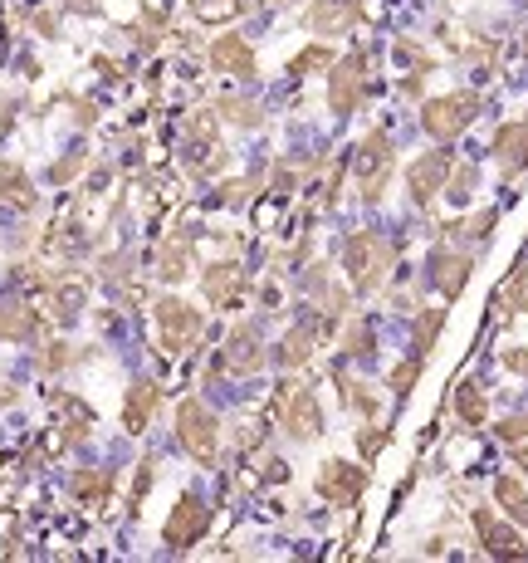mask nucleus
I'll use <instances>...</instances> for the list:
<instances>
[{
    "label": "nucleus",
    "instance_id": "obj_18",
    "mask_svg": "<svg viewBox=\"0 0 528 563\" xmlns=\"http://www.w3.org/2000/svg\"><path fill=\"white\" fill-rule=\"evenodd\" d=\"M40 333V309L20 294H0V343H30Z\"/></svg>",
    "mask_w": 528,
    "mask_h": 563
},
{
    "label": "nucleus",
    "instance_id": "obj_51",
    "mask_svg": "<svg viewBox=\"0 0 528 563\" xmlns=\"http://www.w3.org/2000/svg\"><path fill=\"white\" fill-rule=\"evenodd\" d=\"M289 470H284V461H264V480H284Z\"/></svg>",
    "mask_w": 528,
    "mask_h": 563
},
{
    "label": "nucleus",
    "instance_id": "obj_25",
    "mask_svg": "<svg viewBox=\"0 0 528 563\" xmlns=\"http://www.w3.org/2000/svg\"><path fill=\"white\" fill-rule=\"evenodd\" d=\"M333 59H338V49L328 45V40H313V45H304L294 59H289V74L294 79H308V74H328L333 69Z\"/></svg>",
    "mask_w": 528,
    "mask_h": 563
},
{
    "label": "nucleus",
    "instance_id": "obj_35",
    "mask_svg": "<svg viewBox=\"0 0 528 563\" xmlns=\"http://www.w3.org/2000/svg\"><path fill=\"white\" fill-rule=\"evenodd\" d=\"M186 142H220V118L211 108H196L186 118Z\"/></svg>",
    "mask_w": 528,
    "mask_h": 563
},
{
    "label": "nucleus",
    "instance_id": "obj_37",
    "mask_svg": "<svg viewBox=\"0 0 528 563\" xmlns=\"http://www.w3.org/2000/svg\"><path fill=\"white\" fill-rule=\"evenodd\" d=\"M357 451H362V461H377V456L387 451V431H382L377 422L357 426Z\"/></svg>",
    "mask_w": 528,
    "mask_h": 563
},
{
    "label": "nucleus",
    "instance_id": "obj_47",
    "mask_svg": "<svg viewBox=\"0 0 528 563\" xmlns=\"http://www.w3.org/2000/svg\"><path fill=\"white\" fill-rule=\"evenodd\" d=\"M304 289H308V294H323V289H328V265H308Z\"/></svg>",
    "mask_w": 528,
    "mask_h": 563
},
{
    "label": "nucleus",
    "instance_id": "obj_12",
    "mask_svg": "<svg viewBox=\"0 0 528 563\" xmlns=\"http://www.w3.org/2000/svg\"><path fill=\"white\" fill-rule=\"evenodd\" d=\"M284 431L299 441V446H308V441H318L328 426H323V407H318V392L313 387H294L289 382V392H284Z\"/></svg>",
    "mask_w": 528,
    "mask_h": 563
},
{
    "label": "nucleus",
    "instance_id": "obj_32",
    "mask_svg": "<svg viewBox=\"0 0 528 563\" xmlns=\"http://www.w3.org/2000/svg\"><path fill=\"white\" fill-rule=\"evenodd\" d=\"M69 490H74V500H84V505H103L108 490H113V475H108V470H79V475L69 480Z\"/></svg>",
    "mask_w": 528,
    "mask_h": 563
},
{
    "label": "nucleus",
    "instance_id": "obj_27",
    "mask_svg": "<svg viewBox=\"0 0 528 563\" xmlns=\"http://www.w3.org/2000/svg\"><path fill=\"white\" fill-rule=\"evenodd\" d=\"M216 118H225V123H235V128H260L264 113L255 98H235V94H220L216 98Z\"/></svg>",
    "mask_w": 528,
    "mask_h": 563
},
{
    "label": "nucleus",
    "instance_id": "obj_46",
    "mask_svg": "<svg viewBox=\"0 0 528 563\" xmlns=\"http://www.w3.org/2000/svg\"><path fill=\"white\" fill-rule=\"evenodd\" d=\"M245 196H250V182H225V187H220V201H225V206H245Z\"/></svg>",
    "mask_w": 528,
    "mask_h": 563
},
{
    "label": "nucleus",
    "instance_id": "obj_33",
    "mask_svg": "<svg viewBox=\"0 0 528 563\" xmlns=\"http://www.w3.org/2000/svg\"><path fill=\"white\" fill-rule=\"evenodd\" d=\"M157 275H162L167 284H176V280H186V275H191V245H186V240H172V245L162 250Z\"/></svg>",
    "mask_w": 528,
    "mask_h": 563
},
{
    "label": "nucleus",
    "instance_id": "obj_39",
    "mask_svg": "<svg viewBox=\"0 0 528 563\" xmlns=\"http://www.w3.org/2000/svg\"><path fill=\"white\" fill-rule=\"evenodd\" d=\"M343 348H348L352 358H372V324L357 319V324L348 329V338H343Z\"/></svg>",
    "mask_w": 528,
    "mask_h": 563
},
{
    "label": "nucleus",
    "instance_id": "obj_9",
    "mask_svg": "<svg viewBox=\"0 0 528 563\" xmlns=\"http://www.w3.org/2000/svg\"><path fill=\"white\" fill-rule=\"evenodd\" d=\"M450 167H455V152H450L445 142H436L431 152H421V157L406 167V191H411V201H416V206H431L440 191H445Z\"/></svg>",
    "mask_w": 528,
    "mask_h": 563
},
{
    "label": "nucleus",
    "instance_id": "obj_44",
    "mask_svg": "<svg viewBox=\"0 0 528 563\" xmlns=\"http://www.w3.org/2000/svg\"><path fill=\"white\" fill-rule=\"evenodd\" d=\"M294 187H299V172L289 167V162H279V172H274V196H294Z\"/></svg>",
    "mask_w": 528,
    "mask_h": 563
},
{
    "label": "nucleus",
    "instance_id": "obj_45",
    "mask_svg": "<svg viewBox=\"0 0 528 563\" xmlns=\"http://www.w3.org/2000/svg\"><path fill=\"white\" fill-rule=\"evenodd\" d=\"M49 348H54V353H44V368H49V373H59V368H69V363H74V353H69L64 343H49Z\"/></svg>",
    "mask_w": 528,
    "mask_h": 563
},
{
    "label": "nucleus",
    "instance_id": "obj_38",
    "mask_svg": "<svg viewBox=\"0 0 528 563\" xmlns=\"http://www.w3.org/2000/svg\"><path fill=\"white\" fill-rule=\"evenodd\" d=\"M84 167H88V152H69V157H59V162L49 167V182H54V187H64V182H74Z\"/></svg>",
    "mask_w": 528,
    "mask_h": 563
},
{
    "label": "nucleus",
    "instance_id": "obj_30",
    "mask_svg": "<svg viewBox=\"0 0 528 563\" xmlns=\"http://www.w3.org/2000/svg\"><path fill=\"white\" fill-rule=\"evenodd\" d=\"M343 407L357 412L362 422H377L382 417V397H377L372 382H343Z\"/></svg>",
    "mask_w": 528,
    "mask_h": 563
},
{
    "label": "nucleus",
    "instance_id": "obj_29",
    "mask_svg": "<svg viewBox=\"0 0 528 563\" xmlns=\"http://www.w3.org/2000/svg\"><path fill=\"white\" fill-rule=\"evenodd\" d=\"M475 187H480V172H475V162H460V167H450V177H445V201L450 206H470L475 201Z\"/></svg>",
    "mask_w": 528,
    "mask_h": 563
},
{
    "label": "nucleus",
    "instance_id": "obj_6",
    "mask_svg": "<svg viewBox=\"0 0 528 563\" xmlns=\"http://www.w3.org/2000/svg\"><path fill=\"white\" fill-rule=\"evenodd\" d=\"M367 98V49H352L343 59H333L328 69V108L338 118H352Z\"/></svg>",
    "mask_w": 528,
    "mask_h": 563
},
{
    "label": "nucleus",
    "instance_id": "obj_23",
    "mask_svg": "<svg viewBox=\"0 0 528 563\" xmlns=\"http://www.w3.org/2000/svg\"><path fill=\"white\" fill-rule=\"evenodd\" d=\"M494 505L504 510V519H514V524L528 529V485L519 475H499L494 480Z\"/></svg>",
    "mask_w": 528,
    "mask_h": 563
},
{
    "label": "nucleus",
    "instance_id": "obj_50",
    "mask_svg": "<svg viewBox=\"0 0 528 563\" xmlns=\"http://www.w3.org/2000/svg\"><path fill=\"white\" fill-rule=\"evenodd\" d=\"M260 299H264V309H279V284H264Z\"/></svg>",
    "mask_w": 528,
    "mask_h": 563
},
{
    "label": "nucleus",
    "instance_id": "obj_3",
    "mask_svg": "<svg viewBox=\"0 0 528 563\" xmlns=\"http://www.w3.org/2000/svg\"><path fill=\"white\" fill-rule=\"evenodd\" d=\"M396 167V142L387 128H372L367 138L357 142V157H352V172H357V191L367 206H377L387 196V182H392Z\"/></svg>",
    "mask_w": 528,
    "mask_h": 563
},
{
    "label": "nucleus",
    "instance_id": "obj_8",
    "mask_svg": "<svg viewBox=\"0 0 528 563\" xmlns=\"http://www.w3.org/2000/svg\"><path fill=\"white\" fill-rule=\"evenodd\" d=\"M206 529H211V505H206L201 495H191V490H186V495L172 505L167 524H162V544L181 554V549L201 544V539H206Z\"/></svg>",
    "mask_w": 528,
    "mask_h": 563
},
{
    "label": "nucleus",
    "instance_id": "obj_15",
    "mask_svg": "<svg viewBox=\"0 0 528 563\" xmlns=\"http://www.w3.org/2000/svg\"><path fill=\"white\" fill-rule=\"evenodd\" d=\"M206 59H211V69L216 74H230V79H260V59H255V49L245 35H235V30H225L211 40L206 49Z\"/></svg>",
    "mask_w": 528,
    "mask_h": 563
},
{
    "label": "nucleus",
    "instance_id": "obj_43",
    "mask_svg": "<svg viewBox=\"0 0 528 563\" xmlns=\"http://www.w3.org/2000/svg\"><path fill=\"white\" fill-rule=\"evenodd\" d=\"M499 363H504L514 377H524L528 382V348H519V343H514V348H504V353H499Z\"/></svg>",
    "mask_w": 528,
    "mask_h": 563
},
{
    "label": "nucleus",
    "instance_id": "obj_26",
    "mask_svg": "<svg viewBox=\"0 0 528 563\" xmlns=\"http://www.w3.org/2000/svg\"><path fill=\"white\" fill-rule=\"evenodd\" d=\"M54 407H59V417H64V441H84L88 426H93V407L79 402L74 392H59V397H54Z\"/></svg>",
    "mask_w": 528,
    "mask_h": 563
},
{
    "label": "nucleus",
    "instance_id": "obj_54",
    "mask_svg": "<svg viewBox=\"0 0 528 563\" xmlns=\"http://www.w3.org/2000/svg\"><path fill=\"white\" fill-rule=\"evenodd\" d=\"M274 5H299V0H274Z\"/></svg>",
    "mask_w": 528,
    "mask_h": 563
},
{
    "label": "nucleus",
    "instance_id": "obj_14",
    "mask_svg": "<svg viewBox=\"0 0 528 563\" xmlns=\"http://www.w3.org/2000/svg\"><path fill=\"white\" fill-rule=\"evenodd\" d=\"M357 20H362V5L357 0H308V10H304V30L313 40L348 35Z\"/></svg>",
    "mask_w": 528,
    "mask_h": 563
},
{
    "label": "nucleus",
    "instance_id": "obj_24",
    "mask_svg": "<svg viewBox=\"0 0 528 563\" xmlns=\"http://www.w3.org/2000/svg\"><path fill=\"white\" fill-rule=\"evenodd\" d=\"M450 402H455V417H460L465 426H484V422H489V397H484L480 382H460Z\"/></svg>",
    "mask_w": 528,
    "mask_h": 563
},
{
    "label": "nucleus",
    "instance_id": "obj_40",
    "mask_svg": "<svg viewBox=\"0 0 528 563\" xmlns=\"http://www.w3.org/2000/svg\"><path fill=\"white\" fill-rule=\"evenodd\" d=\"M396 59H401L406 69H426V74H431V59H426V49L416 45L411 35H401V40H396Z\"/></svg>",
    "mask_w": 528,
    "mask_h": 563
},
{
    "label": "nucleus",
    "instance_id": "obj_53",
    "mask_svg": "<svg viewBox=\"0 0 528 563\" xmlns=\"http://www.w3.org/2000/svg\"><path fill=\"white\" fill-rule=\"evenodd\" d=\"M35 30H40V35H54V15H35Z\"/></svg>",
    "mask_w": 528,
    "mask_h": 563
},
{
    "label": "nucleus",
    "instance_id": "obj_22",
    "mask_svg": "<svg viewBox=\"0 0 528 563\" xmlns=\"http://www.w3.org/2000/svg\"><path fill=\"white\" fill-rule=\"evenodd\" d=\"M84 304H88V284L84 280L49 284V309H54V319H59V324H74V319L84 314Z\"/></svg>",
    "mask_w": 528,
    "mask_h": 563
},
{
    "label": "nucleus",
    "instance_id": "obj_48",
    "mask_svg": "<svg viewBox=\"0 0 528 563\" xmlns=\"http://www.w3.org/2000/svg\"><path fill=\"white\" fill-rule=\"evenodd\" d=\"M147 485H152V461H142V470H137V485H132V510L142 505V495H147Z\"/></svg>",
    "mask_w": 528,
    "mask_h": 563
},
{
    "label": "nucleus",
    "instance_id": "obj_10",
    "mask_svg": "<svg viewBox=\"0 0 528 563\" xmlns=\"http://www.w3.org/2000/svg\"><path fill=\"white\" fill-rule=\"evenodd\" d=\"M475 539H480V554L489 559H528V544L519 539V529H514V519H499L489 505H475Z\"/></svg>",
    "mask_w": 528,
    "mask_h": 563
},
{
    "label": "nucleus",
    "instance_id": "obj_17",
    "mask_svg": "<svg viewBox=\"0 0 528 563\" xmlns=\"http://www.w3.org/2000/svg\"><path fill=\"white\" fill-rule=\"evenodd\" d=\"M201 294L216 304V309H240V294H245V270L235 260H216L201 270Z\"/></svg>",
    "mask_w": 528,
    "mask_h": 563
},
{
    "label": "nucleus",
    "instance_id": "obj_13",
    "mask_svg": "<svg viewBox=\"0 0 528 563\" xmlns=\"http://www.w3.org/2000/svg\"><path fill=\"white\" fill-rule=\"evenodd\" d=\"M426 270H431V284L440 289V299H460L470 289V275H475V255L455 250V245H436Z\"/></svg>",
    "mask_w": 528,
    "mask_h": 563
},
{
    "label": "nucleus",
    "instance_id": "obj_42",
    "mask_svg": "<svg viewBox=\"0 0 528 563\" xmlns=\"http://www.w3.org/2000/svg\"><path fill=\"white\" fill-rule=\"evenodd\" d=\"M494 436H499V441H509V446L528 441V417H504V422L494 426Z\"/></svg>",
    "mask_w": 528,
    "mask_h": 563
},
{
    "label": "nucleus",
    "instance_id": "obj_21",
    "mask_svg": "<svg viewBox=\"0 0 528 563\" xmlns=\"http://www.w3.org/2000/svg\"><path fill=\"white\" fill-rule=\"evenodd\" d=\"M318 343H323V333H318V324H313V314H308L304 324H294V329H289L284 338H279V348H274V363L294 373V368H304L308 358H313V348H318Z\"/></svg>",
    "mask_w": 528,
    "mask_h": 563
},
{
    "label": "nucleus",
    "instance_id": "obj_7",
    "mask_svg": "<svg viewBox=\"0 0 528 563\" xmlns=\"http://www.w3.org/2000/svg\"><path fill=\"white\" fill-rule=\"evenodd\" d=\"M313 490H318V500H328V505H338V510H352L362 495H367V466H357V461H343V456H328L318 475H313Z\"/></svg>",
    "mask_w": 528,
    "mask_h": 563
},
{
    "label": "nucleus",
    "instance_id": "obj_49",
    "mask_svg": "<svg viewBox=\"0 0 528 563\" xmlns=\"http://www.w3.org/2000/svg\"><path fill=\"white\" fill-rule=\"evenodd\" d=\"M64 10H74V15H98L103 0H64Z\"/></svg>",
    "mask_w": 528,
    "mask_h": 563
},
{
    "label": "nucleus",
    "instance_id": "obj_34",
    "mask_svg": "<svg viewBox=\"0 0 528 563\" xmlns=\"http://www.w3.org/2000/svg\"><path fill=\"white\" fill-rule=\"evenodd\" d=\"M494 226H499V211H494V206H484V211H475L470 221H455L450 231L465 235V240H489V235H494Z\"/></svg>",
    "mask_w": 528,
    "mask_h": 563
},
{
    "label": "nucleus",
    "instance_id": "obj_20",
    "mask_svg": "<svg viewBox=\"0 0 528 563\" xmlns=\"http://www.w3.org/2000/svg\"><path fill=\"white\" fill-rule=\"evenodd\" d=\"M35 206H40V191L30 182V172L0 157V211H35Z\"/></svg>",
    "mask_w": 528,
    "mask_h": 563
},
{
    "label": "nucleus",
    "instance_id": "obj_2",
    "mask_svg": "<svg viewBox=\"0 0 528 563\" xmlns=\"http://www.w3.org/2000/svg\"><path fill=\"white\" fill-rule=\"evenodd\" d=\"M176 446H181L196 466H216L220 422L201 397H181V407H176Z\"/></svg>",
    "mask_w": 528,
    "mask_h": 563
},
{
    "label": "nucleus",
    "instance_id": "obj_55",
    "mask_svg": "<svg viewBox=\"0 0 528 563\" xmlns=\"http://www.w3.org/2000/svg\"><path fill=\"white\" fill-rule=\"evenodd\" d=\"M524 59H528V30H524Z\"/></svg>",
    "mask_w": 528,
    "mask_h": 563
},
{
    "label": "nucleus",
    "instance_id": "obj_31",
    "mask_svg": "<svg viewBox=\"0 0 528 563\" xmlns=\"http://www.w3.org/2000/svg\"><path fill=\"white\" fill-rule=\"evenodd\" d=\"M250 5H255V0H191V10H196L201 25H230V20H240Z\"/></svg>",
    "mask_w": 528,
    "mask_h": 563
},
{
    "label": "nucleus",
    "instance_id": "obj_1",
    "mask_svg": "<svg viewBox=\"0 0 528 563\" xmlns=\"http://www.w3.org/2000/svg\"><path fill=\"white\" fill-rule=\"evenodd\" d=\"M396 265L392 240H382L377 231H352L343 240V270L352 280V294H377Z\"/></svg>",
    "mask_w": 528,
    "mask_h": 563
},
{
    "label": "nucleus",
    "instance_id": "obj_5",
    "mask_svg": "<svg viewBox=\"0 0 528 563\" xmlns=\"http://www.w3.org/2000/svg\"><path fill=\"white\" fill-rule=\"evenodd\" d=\"M152 319L162 329V353H172V358H181L201 338V329H206V314L196 304H186L181 294H162L157 309H152Z\"/></svg>",
    "mask_w": 528,
    "mask_h": 563
},
{
    "label": "nucleus",
    "instance_id": "obj_36",
    "mask_svg": "<svg viewBox=\"0 0 528 563\" xmlns=\"http://www.w3.org/2000/svg\"><path fill=\"white\" fill-rule=\"evenodd\" d=\"M421 368H426V358H416V353H411L406 363H396L392 373H387V387H392L396 397H406V392L421 382Z\"/></svg>",
    "mask_w": 528,
    "mask_h": 563
},
{
    "label": "nucleus",
    "instance_id": "obj_19",
    "mask_svg": "<svg viewBox=\"0 0 528 563\" xmlns=\"http://www.w3.org/2000/svg\"><path fill=\"white\" fill-rule=\"evenodd\" d=\"M157 402H162V387L152 382V377H137L128 387V397H123V426H128L132 436H142L152 417H157Z\"/></svg>",
    "mask_w": 528,
    "mask_h": 563
},
{
    "label": "nucleus",
    "instance_id": "obj_52",
    "mask_svg": "<svg viewBox=\"0 0 528 563\" xmlns=\"http://www.w3.org/2000/svg\"><path fill=\"white\" fill-rule=\"evenodd\" d=\"M93 69H98V74H108V79H118V64H113V59H103V54L93 59Z\"/></svg>",
    "mask_w": 528,
    "mask_h": 563
},
{
    "label": "nucleus",
    "instance_id": "obj_4",
    "mask_svg": "<svg viewBox=\"0 0 528 563\" xmlns=\"http://www.w3.org/2000/svg\"><path fill=\"white\" fill-rule=\"evenodd\" d=\"M475 118H480V94H470V89L440 94V98H426V103H421V128H426V138L445 142V147L460 138Z\"/></svg>",
    "mask_w": 528,
    "mask_h": 563
},
{
    "label": "nucleus",
    "instance_id": "obj_11",
    "mask_svg": "<svg viewBox=\"0 0 528 563\" xmlns=\"http://www.w3.org/2000/svg\"><path fill=\"white\" fill-rule=\"evenodd\" d=\"M225 368V373H240V377H250V373H260L264 368V338H260V324H235L230 329V338H225V348L216 353V373Z\"/></svg>",
    "mask_w": 528,
    "mask_h": 563
},
{
    "label": "nucleus",
    "instance_id": "obj_28",
    "mask_svg": "<svg viewBox=\"0 0 528 563\" xmlns=\"http://www.w3.org/2000/svg\"><path fill=\"white\" fill-rule=\"evenodd\" d=\"M440 329H445V309H421V314H416V333H411V353H416V358H431Z\"/></svg>",
    "mask_w": 528,
    "mask_h": 563
},
{
    "label": "nucleus",
    "instance_id": "obj_16",
    "mask_svg": "<svg viewBox=\"0 0 528 563\" xmlns=\"http://www.w3.org/2000/svg\"><path fill=\"white\" fill-rule=\"evenodd\" d=\"M489 152H494V167H499L504 177L528 172V123L524 118L499 123V128H494V142H489Z\"/></svg>",
    "mask_w": 528,
    "mask_h": 563
},
{
    "label": "nucleus",
    "instance_id": "obj_41",
    "mask_svg": "<svg viewBox=\"0 0 528 563\" xmlns=\"http://www.w3.org/2000/svg\"><path fill=\"white\" fill-rule=\"evenodd\" d=\"M504 299H509V309H514V314H528V270H519L514 280L504 284Z\"/></svg>",
    "mask_w": 528,
    "mask_h": 563
}]
</instances>
